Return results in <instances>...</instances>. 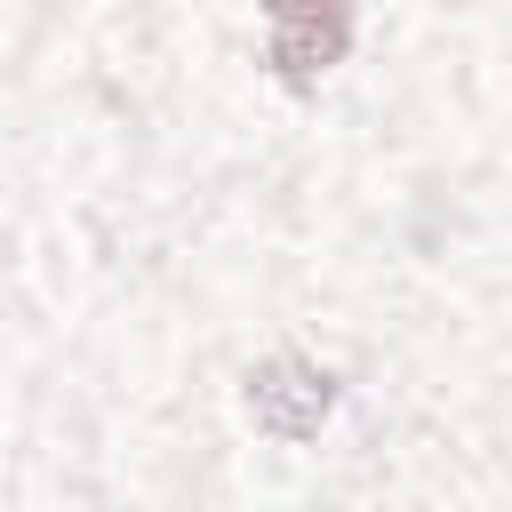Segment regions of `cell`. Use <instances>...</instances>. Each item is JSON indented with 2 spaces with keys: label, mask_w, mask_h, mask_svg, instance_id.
<instances>
[{
  "label": "cell",
  "mask_w": 512,
  "mask_h": 512,
  "mask_svg": "<svg viewBox=\"0 0 512 512\" xmlns=\"http://www.w3.org/2000/svg\"><path fill=\"white\" fill-rule=\"evenodd\" d=\"M344 0H272V24H288V16H336Z\"/></svg>",
  "instance_id": "cell-2"
},
{
  "label": "cell",
  "mask_w": 512,
  "mask_h": 512,
  "mask_svg": "<svg viewBox=\"0 0 512 512\" xmlns=\"http://www.w3.org/2000/svg\"><path fill=\"white\" fill-rule=\"evenodd\" d=\"M248 408H256V424H264V432L304 440V432L328 416V376H320V368H304V360H272V368L256 376V392H248Z\"/></svg>",
  "instance_id": "cell-1"
}]
</instances>
